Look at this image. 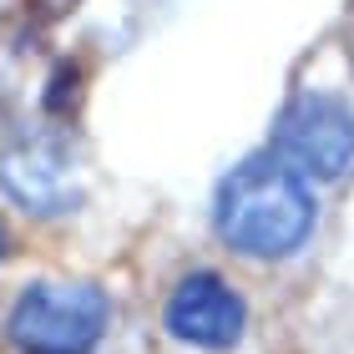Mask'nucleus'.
Segmentation results:
<instances>
[{
	"label": "nucleus",
	"mask_w": 354,
	"mask_h": 354,
	"mask_svg": "<svg viewBox=\"0 0 354 354\" xmlns=\"http://www.w3.org/2000/svg\"><path fill=\"white\" fill-rule=\"evenodd\" d=\"M314 187L273 152L243 157L218 187V238L243 259H288L314 233Z\"/></svg>",
	"instance_id": "1"
},
{
	"label": "nucleus",
	"mask_w": 354,
	"mask_h": 354,
	"mask_svg": "<svg viewBox=\"0 0 354 354\" xmlns=\"http://www.w3.org/2000/svg\"><path fill=\"white\" fill-rule=\"evenodd\" d=\"M111 304L96 283H26L6 314L10 344L26 354H91L106 334Z\"/></svg>",
	"instance_id": "2"
},
{
	"label": "nucleus",
	"mask_w": 354,
	"mask_h": 354,
	"mask_svg": "<svg viewBox=\"0 0 354 354\" xmlns=\"http://www.w3.org/2000/svg\"><path fill=\"white\" fill-rule=\"evenodd\" d=\"M273 157H283L304 183H334L354 162V106L329 91L294 96L273 122Z\"/></svg>",
	"instance_id": "3"
},
{
	"label": "nucleus",
	"mask_w": 354,
	"mask_h": 354,
	"mask_svg": "<svg viewBox=\"0 0 354 354\" xmlns=\"http://www.w3.org/2000/svg\"><path fill=\"white\" fill-rule=\"evenodd\" d=\"M0 187L36 218H61L82 203L76 152L61 132H26L0 152Z\"/></svg>",
	"instance_id": "4"
},
{
	"label": "nucleus",
	"mask_w": 354,
	"mask_h": 354,
	"mask_svg": "<svg viewBox=\"0 0 354 354\" xmlns=\"http://www.w3.org/2000/svg\"><path fill=\"white\" fill-rule=\"evenodd\" d=\"M243 324H248V309L238 299V288L207 268L177 279L162 309V329L177 344H192V349H228L243 339Z\"/></svg>",
	"instance_id": "5"
},
{
	"label": "nucleus",
	"mask_w": 354,
	"mask_h": 354,
	"mask_svg": "<svg viewBox=\"0 0 354 354\" xmlns=\"http://www.w3.org/2000/svg\"><path fill=\"white\" fill-rule=\"evenodd\" d=\"M30 10H36L41 21H61L66 10H76V0H30Z\"/></svg>",
	"instance_id": "6"
},
{
	"label": "nucleus",
	"mask_w": 354,
	"mask_h": 354,
	"mask_svg": "<svg viewBox=\"0 0 354 354\" xmlns=\"http://www.w3.org/2000/svg\"><path fill=\"white\" fill-rule=\"evenodd\" d=\"M0 259H6V228H0Z\"/></svg>",
	"instance_id": "7"
}]
</instances>
